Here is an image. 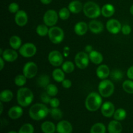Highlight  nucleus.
<instances>
[{
	"label": "nucleus",
	"instance_id": "nucleus-8",
	"mask_svg": "<svg viewBox=\"0 0 133 133\" xmlns=\"http://www.w3.org/2000/svg\"><path fill=\"white\" fill-rule=\"evenodd\" d=\"M89 55L85 52H79L75 55V64L79 69L83 70V69H85L86 68L88 67V64H89Z\"/></svg>",
	"mask_w": 133,
	"mask_h": 133
},
{
	"label": "nucleus",
	"instance_id": "nucleus-15",
	"mask_svg": "<svg viewBox=\"0 0 133 133\" xmlns=\"http://www.w3.org/2000/svg\"><path fill=\"white\" fill-rule=\"evenodd\" d=\"M57 131L58 133H71L73 127L71 123L66 120L61 121L57 125Z\"/></svg>",
	"mask_w": 133,
	"mask_h": 133
},
{
	"label": "nucleus",
	"instance_id": "nucleus-23",
	"mask_svg": "<svg viewBox=\"0 0 133 133\" xmlns=\"http://www.w3.org/2000/svg\"><path fill=\"white\" fill-rule=\"evenodd\" d=\"M88 55H89L90 61L95 64H100L103 61V57L102 54L97 51L93 50L89 53Z\"/></svg>",
	"mask_w": 133,
	"mask_h": 133
},
{
	"label": "nucleus",
	"instance_id": "nucleus-37",
	"mask_svg": "<svg viewBox=\"0 0 133 133\" xmlns=\"http://www.w3.org/2000/svg\"><path fill=\"white\" fill-rule=\"evenodd\" d=\"M70 10L68 9V8L66 7H63L62 9H60L59 12H58V16L60 17L61 19L62 20H66L69 18L70 16Z\"/></svg>",
	"mask_w": 133,
	"mask_h": 133
},
{
	"label": "nucleus",
	"instance_id": "nucleus-18",
	"mask_svg": "<svg viewBox=\"0 0 133 133\" xmlns=\"http://www.w3.org/2000/svg\"><path fill=\"white\" fill-rule=\"evenodd\" d=\"M90 31L94 34H98L103 31V24L101 22L97 20H92L88 24Z\"/></svg>",
	"mask_w": 133,
	"mask_h": 133
},
{
	"label": "nucleus",
	"instance_id": "nucleus-4",
	"mask_svg": "<svg viewBox=\"0 0 133 133\" xmlns=\"http://www.w3.org/2000/svg\"><path fill=\"white\" fill-rule=\"evenodd\" d=\"M83 12L87 17L94 19L101 15V9L96 3L88 1L83 6Z\"/></svg>",
	"mask_w": 133,
	"mask_h": 133
},
{
	"label": "nucleus",
	"instance_id": "nucleus-17",
	"mask_svg": "<svg viewBox=\"0 0 133 133\" xmlns=\"http://www.w3.org/2000/svg\"><path fill=\"white\" fill-rule=\"evenodd\" d=\"M110 74V69H109V66L106 64L100 65L96 70V75H97V77L102 80L107 79Z\"/></svg>",
	"mask_w": 133,
	"mask_h": 133
},
{
	"label": "nucleus",
	"instance_id": "nucleus-21",
	"mask_svg": "<svg viewBox=\"0 0 133 133\" xmlns=\"http://www.w3.org/2000/svg\"><path fill=\"white\" fill-rule=\"evenodd\" d=\"M68 9L73 14H78L82 10H83V5L81 1L75 0L70 3L68 5Z\"/></svg>",
	"mask_w": 133,
	"mask_h": 133
},
{
	"label": "nucleus",
	"instance_id": "nucleus-34",
	"mask_svg": "<svg viewBox=\"0 0 133 133\" xmlns=\"http://www.w3.org/2000/svg\"><path fill=\"white\" fill-rule=\"evenodd\" d=\"M48 26H47L45 24H40L36 27V33L40 36H45L47 35H48L49 32V29Z\"/></svg>",
	"mask_w": 133,
	"mask_h": 133
},
{
	"label": "nucleus",
	"instance_id": "nucleus-31",
	"mask_svg": "<svg viewBox=\"0 0 133 133\" xmlns=\"http://www.w3.org/2000/svg\"><path fill=\"white\" fill-rule=\"evenodd\" d=\"M113 116L116 120L122 121L125 119L127 116V112H126V110L123 109H118L116 110Z\"/></svg>",
	"mask_w": 133,
	"mask_h": 133
},
{
	"label": "nucleus",
	"instance_id": "nucleus-2",
	"mask_svg": "<svg viewBox=\"0 0 133 133\" xmlns=\"http://www.w3.org/2000/svg\"><path fill=\"white\" fill-rule=\"evenodd\" d=\"M102 96L97 92H91L85 100V107L90 112L97 111L102 106Z\"/></svg>",
	"mask_w": 133,
	"mask_h": 133
},
{
	"label": "nucleus",
	"instance_id": "nucleus-24",
	"mask_svg": "<svg viewBox=\"0 0 133 133\" xmlns=\"http://www.w3.org/2000/svg\"><path fill=\"white\" fill-rule=\"evenodd\" d=\"M114 13H115V8L112 4H105L101 9V14L105 18L112 16Z\"/></svg>",
	"mask_w": 133,
	"mask_h": 133
},
{
	"label": "nucleus",
	"instance_id": "nucleus-35",
	"mask_svg": "<svg viewBox=\"0 0 133 133\" xmlns=\"http://www.w3.org/2000/svg\"><path fill=\"white\" fill-rule=\"evenodd\" d=\"M49 114L55 120H59L62 118V112L58 108H51L49 109Z\"/></svg>",
	"mask_w": 133,
	"mask_h": 133
},
{
	"label": "nucleus",
	"instance_id": "nucleus-47",
	"mask_svg": "<svg viewBox=\"0 0 133 133\" xmlns=\"http://www.w3.org/2000/svg\"><path fill=\"white\" fill-rule=\"evenodd\" d=\"M84 49H85V51L87 52V53H90V52H92V51H93V48H92V45H87V46L85 47V48H84Z\"/></svg>",
	"mask_w": 133,
	"mask_h": 133
},
{
	"label": "nucleus",
	"instance_id": "nucleus-32",
	"mask_svg": "<svg viewBox=\"0 0 133 133\" xmlns=\"http://www.w3.org/2000/svg\"><path fill=\"white\" fill-rule=\"evenodd\" d=\"M75 66L71 61H66L62 64V70L66 74H71L74 71Z\"/></svg>",
	"mask_w": 133,
	"mask_h": 133
},
{
	"label": "nucleus",
	"instance_id": "nucleus-14",
	"mask_svg": "<svg viewBox=\"0 0 133 133\" xmlns=\"http://www.w3.org/2000/svg\"><path fill=\"white\" fill-rule=\"evenodd\" d=\"M14 20L16 23L19 27H23L28 22V16L26 12L23 10H19L17 13H16Z\"/></svg>",
	"mask_w": 133,
	"mask_h": 133
},
{
	"label": "nucleus",
	"instance_id": "nucleus-5",
	"mask_svg": "<svg viewBox=\"0 0 133 133\" xmlns=\"http://www.w3.org/2000/svg\"><path fill=\"white\" fill-rule=\"evenodd\" d=\"M98 90L100 95L103 97H109L114 93V85L110 81L103 79L99 84Z\"/></svg>",
	"mask_w": 133,
	"mask_h": 133
},
{
	"label": "nucleus",
	"instance_id": "nucleus-36",
	"mask_svg": "<svg viewBox=\"0 0 133 133\" xmlns=\"http://www.w3.org/2000/svg\"><path fill=\"white\" fill-rule=\"evenodd\" d=\"M45 92L51 96V97H54L57 96L58 94V88L57 86L53 84H49L47 86L46 88H45Z\"/></svg>",
	"mask_w": 133,
	"mask_h": 133
},
{
	"label": "nucleus",
	"instance_id": "nucleus-26",
	"mask_svg": "<svg viewBox=\"0 0 133 133\" xmlns=\"http://www.w3.org/2000/svg\"><path fill=\"white\" fill-rule=\"evenodd\" d=\"M9 44L13 49H19L22 46V39L16 35L11 36L9 39Z\"/></svg>",
	"mask_w": 133,
	"mask_h": 133
},
{
	"label": "nucleus",
	"instance_id": "nucleus-25",
	"mask_svg": "<svg viewBox=\"0 0 133 133\" xmlns=\"http://www.w3.org/2000/svg\"><path fill=\"white\" fill-rule=\"evenodd\" d=\"M41 129L44 133H54L57 131V127L51 122H45L42 124Z\"/></svg>",
	"mask_w": 133,
	"mask_h": 133
},
{
	"label": "nucleus",
	"instance_id": "nucleus-28",
	"mask_svg": "<svg viewBox=\"0 0 133 133\" xmlns=\"http://www.w3.org/2000/svg\"><path fill=\"white\" fill-rule=\"evenodd\" d=\"M13 93L9 90H4L0 94V100L1 102L8 103L11 101L13 98Z\"/></svg>",
	"mask_w": 133,
	"mask_h": 133
},
{
	"label": "nucleus",
	"instance_id": "nucleus-19",
	"mask_svg": "<svg viewBox=\"0 0 133 133\" xmlns=\"http://www.w3.org/2000/svg\"><path fill=\"white\" fill-rule=\"evenodd\" d=\"M23 110L22 108L19 106H14L10 108L8 112V115L9 118L12 119H17L22 116Z\"/></svg>",
	"mask_w": 133,
	"mask_h": 133
},
{
	"label": "nucleus",
	"instance_id": "nucleus-1",
	"mask_svg": "<svg viewBox=\"0 0 133 133\" xmlns=\"http://www.w3.org/2000/svg\"><path fill=\"white\" fill-rule=\"evenodd\" d=\"M49 114V109L42 103H36L30 108L29 114L32 119L36 121L44 119Z\"/></svg>",
	"mask_w": 133,
	"mask_h": 133
},
{
	"label": "nucleus",
	"instance_id": "nucleus-39",
	"mask_svg": "<svg viewBox=\"0 0 133 133\" xmlns=\"http://www.w3.org/2000/svg\"><path fill=\"white\" fill-rule=\"evenodd\" d=\"M110 77L114 81H118L122 80L123 77V74L122 71L119 70H114L110 73Z\"/></svg>",
	"mask_w": 133,
	"mask_h": 133
},
{
	"label": "nucleus",
	"instance_id": "nucleus-7",
	"mask_svg": "<svg viewBox=\"0 0 133 133\" xmlns=\"http://www.w3.org/2000/svg\"><path fill=\"white\" fill-rule=\"evenodd\" d=\"M19 53L23 57L31 58L36 54V47L32 43H26L19 48Z\"/></svg>",
	"mask_w": 133,
	"mask_h": 133
},
{
	"label": "nucleus",
	"instance_id": "nucleus-41",
	"mask_svg": "<svg viewBox=\"0 0 133 133\" xmlns=\"http://www.w3.org/2000/svg\"><path fill=\"white\" fill-rule=\"evenodd\" d=\"M19 10V5L16 3H11L9 5V11L10 12L17 13Z\"/></svg>",
	"mask_w": 133,
	"mask_h": 133
},
{
	"label": "nucleus",
	"instance_id": "nucleus-48",
	"mask_svg": "<svg viewBox=\"0 0 133 133\" xmlns=\"http://www.w3.org/2000/svg\"><path fill=\"white\" fill-rule=\"evenodd\" d=\"M0 64H1L0 65V70H2L5 66V60L2 57L0 58Z\"/></svg>",
	"mask_w": 133,
	"mask_h": 133
},
{
	"label": "nucleus",
	"instance_id": "nucleus-3",
	"mask_svg": "<svg viewBox=\"0 0 133 133\" xmlns=\"http://www.w3.org/2000/svg\"><path fill=\"white\" fill-rule=\"evenodd\" d=\"M34 99L32 91L28 88H21L17 92V101L19 105L23 107H28L31 104Z\"/></svg>",
	"mask_w": 133,
	"mask_h": 133
},
{
	"label": "nucleus",
	"instance_id": "nucleus-16",
	"mask_svg": "<svg viewBox=\"0 0 133 133\" xmlns=\"http://www.w3.org/2000/svg\"><path fill=\"white\" fill-rule=\"evenodd\" d=\"M1 57H3L5 61L8 62H14L18 58V53L15 51V49H6L3 51L1 54Z\"/></svg>",
	"mask_w": 133,
	"mask_h": 133
},
{
	"label": "nucleus",
	"instance_id": "nucleus-29",
	"mask_svg": "<svg viewBox=\"0 0 133 133\" xmlns=\"http://www.w3.org/2000/svg\"><path fill=\"white\" fill-rule=\"evenodd\" d=\"M50 79L48 75H42L38 78L37 80V84L40 87H42V88H46L47 86L49 85L50 84Z\"/></svg>",
	"mask_w": 133,
	"mask_h": 133
},
{
	"label": "nucleus",
	"instance_id": "nucleus-52",
	"mask_svg": "<svg viewBox=\"0 0 133 133\" xmlns=\"http://www.w3.org/2000/svg\"><path fill=\"white\" fill-rule=\"evenodd\" d=\"M8 133H17L16 131H10V132H9Z\"/></svg>",
	"mask_w": 133,
	"mask_h": 133
},
{
	"label": "nucleus",
	"instance_id": "nucleus-30",
	"mask_svg": "<svg viewBox=\"0 0 133 133\" xmlns=\"http://www.w3.org/2000/svg\"><path fill=\"white\" fill-rule=\"evenodd\" d=\"M106 127L102 123H96L90 129V133H105Z\"/></svg>",
	"mask_w": 133,
	"mask_h": 133
},
{
	"label": "nucleus",
	"instance_id": "nucleus-33",
	"mask_svg": "<svg viewBox=\"0 0 133 133\" xmlns=\"http://www.w3.org/2000/svg\"><path fill=\"white\" fill-rule=\"evenodd\" d=\"M122 88L123 90L127 94H133V81L131 80H126L122 84Z\"/></svg>",
	"mask_w": 133,
	"mask_h": 133
},
{
	"label": "nucleus",
	"instance_id": "nucleus-46",
	"mask_svg": "<svg viewBox=\"0 0 133 133\" xmlns=\"http://www.w3.org/2000/svg\"><path fill=\"white\" fill-rule=\"evenodd\" d=\"M127 75L131 80H133V66H131L127 71Z\"/></svg>",
	"mask_w": 133,
	"mask_h": 133
},
{
	"label": "nucleus",
	"instance_id": "nucleus-12",
	"mask_svg": "<svg viewBox=\"0 0 133 133\" xmlns=\"http://www.w3.org/2000/svg\"><path fill=\"white\" fill-rule=\"evenodd\" d=\"M106 27L107 31L111 34H118L122 31V24L118 20L116 19H110L107 22Z\"/></svg>",
	"mask_w": 133,
	"mask_h": 133
},
{
	"label": "nucleus",
	"instance_id": "nucleus-6",
	"mask_svg": "<svg viewBox=\"0 0 133 133\" xmlns=\"http://www.w3.org/2000/svg\"><path fill=\"white\" fill-rule=\"evenodd\" d=\"M48 36L49 40L52 43L58 44L63 41L64 38V32L61 27L53 26L49 29Z\"/></svg>",
	"mask_w": 133,
	"mask_h": 133
},
{
	"label": "nucleus",
	"instance_id": "nucleus-43",
	"mask_svg": "<svg viewBox=\"0 0 133 133\" xmlns=\"http://www.w3.org/2000/svg\"><path fill=\"white\" fill-rule=\"evenodd\" d=\"M49 104L51 107V108H58L60 105V101L58 100V99L53 97V98L51 99Z\"/></svg>",
	"mask_w": 133,
	"mask_h": 133
},
{
	"label": "nucleus",
	"instance_id": "nucleus-42",
	"mask_svg": "<svg viewBox=\"0 0 133 133\" xmlns=\"http://www.w3.org/2000/svg\"><path fill=\"white\" fill-rule=\"evenodd\" d=\"M51 99V96H49L46 92L42 93L41 94V96H40V99H41V101L45 104L49 103Z\"/></svg>",
	"mask_w": 133,
	"mask_h": 133
},
{
	"label": "nucleus",
	"instance_id": "nucleus-51",
	"mask_svg": "<svg viewBox=\"0 0 133 133\" xmlns=\"http://www.w3.org/2000/svg\"><path fill=\"white\" fill-rule=\"evenodd\" d=\"M0 105H1V114H2L3 110V106L2 102H1V103H0Z\"/></svg>",
	"mask_w": 133,
	"mask_h": 133
},
{
	"label": "nucleus",
	"instance_id": "nucleus-45",
	"mask_svg": "<svg viewBox=\"0 0 133 133\" xmlns=\"http://www.w3.org/2000/svg\"><path fill=\"white\" fill-rule=\"evenodd\" d=\"M62 85L64 88L68 89V88H70L71 87V86H72V83H71V81L69 80V79H64V80L62 82Z\"/></svg>",
	"mask_w": 133,
	"mask_h": 133
},
{
	"label": "nucleus",
	"instance_id": "nucleus-22",
	"mask_svg": "<svg viewBox=\"0 0 133 133\" xmlns=\"http://www.w3.org/2000/svg\"><path fill=\"white\" fill-rule=\"evenodd\" d=\"M108 131L109 133H121L122 131V125L118 121H111L108 125Z\"/></svg>",
	"mask_w": 133,
	"mask_h": 133
},
{
	"label": "nucleus",
	"instance_id": "nucleus-44",
	"mask_svg": "<svg viewBox=\"0 0 133 133\" xmlns=\"http://www.w3.org/2000/svg\"><path fill=\"white\" fill-rule=\"evenodd\" d=\"M122 32L124 35H129L131 32V27L129 25H124L122 27Z\"/></svg>",
	"mask_w": 133,
	"mask_h": 133
},
{
	"label": "nucleus",
	"instance_id": "nucleus-27",
	"mask_svg": "<svg viewBox=\"0 0 133 133\" xmlns=\"http://www.w3.org/2000/svg\"><path fill=\"white\" fill-rule=\"evenodd\" d=\"M64 73V71L61 69L57 68L53 70V73H52V77L55 81L58 82V83H61V82L62 83L65 79Z\"/></svg>",
	"mask_w": 133,
	"mask_h": 133
},
{
	"label": "nucleus",
	"instance_id": "nucleus-40",
	"mask_svg": "<svg viewBox=\"0 0 133 133\" xmlns=\"http://www.w3.org/2000/svg\"><path fill=\"white\" fill-rule=\"evenodd\" d=\"M18 133H34L33 126L30 123H25L21 127Z\"/></svg>",
	"mask_w": 133,
	"mask_h": 133
},
{
	"label": "nucleus",
	"instance_id": "nucleus-11",
	"mask_svg": "<svg viewBox=\"0 0 133 133\" xmlns=\"http://www.w3.org/2000/svg\"><path fill=\"white\" fill-rule=\"evenodd\" d=\"M37 65L33 62H27L23 68V74L27 79H32L37 74Z\"/></svg>",
	"mask_w": 133,
	"mask_h": 133
},
{
	"label": "nucleus",
	"instance_id": "nucleus-9",
	"mask_svg": "<svg viewBox=\"0 0 133 133\" xmlns=\"http://www.w3.org/2000/svg\"><path fill=\"white\" fill-rule=\"evenodd\" d=\"M58 14L55 10H48L45 12L44 15V24L48 27H53L58 22Z\"/></svg>",
	"mask_w": 133,
	"mask_h": 133
},
{
	"label": "nucleus",
	"instance_id": "nucleus-38",
	"mask_svg": "<svg viewBox=\"0 0 133 133\" xmlns=\"http://www.w3.org/2000/svg\"><path fill=\"white\" fill-rule=\"evenodd\" d=\"M27 82V77L24 75H18L14 79V83L18 87H23Z\"/></svg>",
	"mask_w": 133,
	"mask_h": 133
},
{
	"label": "nucleus",
	"instance_id": "nucleus-50",
	"mask_svg": "<svg viewBox=\"0 0 133 133\" xmlns=\"http://www.w3.org/2000/svg\"><path fill=\"white\" fill-rule=\"evenodd\" d=\"M130 12H131V14L133 16V5L131 6V8H130Z\"/></svg>",
	"mask_w": 133,
	"mask_h": 133
},
{
	"label": "nucleus",
	"instance_id": "nucleus-10",
	"mask_svg": "<svg viewBox=\"0 0 133 133\" xmlns=\"http://www.w3.org/2000/svg\"><path fill=\"white\" fill-rule=\"evenodd\" d=\"M48 61L52 66L58 67L63 64V56L58 51H52L49 53Z\"/></svg>",
	"mask_w": 133,
	"mask_h": 133
},
{
	"label": "nucleus",
	"instance_id": "nucleus-20",
	"mask_svg": "<svg viewBox=\"0 0 133 133\" xmlns=\"http://www.w3.org/2000/svg\"><path fill=\"white\" fill-rule=\"evenodd\" d=\"M88 25L84 22H79L75 25L74 31L79 36H83L87 32Z\"/></svg>",
	"mask_w": 133,
	"mask_h": 133
},
{
	"label": "nucleus",
	"instance_id": "nucleus-49",
	"mask_svg": "<svg viewBox=\"0 0 133 133\" xmlns=\"http://www.w3.org/2000/svg\"><path fill=\"white\" fill-rule=\"evenodd\" d=\"M42 3L44 4V5H49V3H51L52 1V0H40Z\"/></svg>",
	"mask_w": 133,
	"mask_h": 133
},
{
	"label": "nucleus",
	"instance_id": "nucleus-13",
	"mask_svg": "<svg viewBox=\"0 0 133 133\" xmlns=\"http://www.w3.org/2000/svg\"><path fill=\"white\" fill-rule=\"evenodd\" d=\"M101 113L103 116L106 118H110L114 116L115 112V107L114 105L110 101H106L101 106Z\"/></svg>",
	"mask_w": 133,
	"mask_h": 133
}]
</instances>
